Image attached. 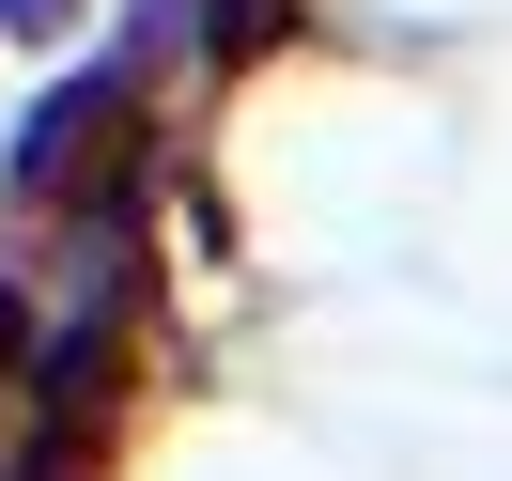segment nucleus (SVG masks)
<instances>
[{"label": "nucleus", "instance_id": "5", "mask_svg": "<svg viewBox=\"0 0 512 481\" xmlns=\"http://www.w3.org/2000/svg\"><path fill=\"white\" fill-rule=\"evenodd\" d=\"M0 357H16V280H0Z\"/></svg>", "mask_w": 512, "mask_h": 481}, {"label": "nucleus", "instance_id": "3", "mask_svg": "<svg viewBox=\"0 0 512 481\" xmlns=\"http://www.w3.org/2000/svg\"><path fill=\"white\" fill-rule=\"evenodd\" d=\"M202 32H218V63H249V47L280 32V0H202Z\"/></svg>", "mask_w": 512, "mask_h": 481}, {"label": "nucleus", "instance_id": "4", "mask_svg": "<svg viewBox=\"0 0 512 481\" xmlns=\"http://www.w3.org/2000/svg\"><path fill=\"white\" fill-rule=\"evenodd\" d=\"M63 16H78V0H0V32H63Z\"/></svg>", "mask_w": 512, "mask_h": 481}, {"label": "nucleus", "instance_id": "1", "mask_svg": "<svg viewBox=\"0 0 512 481\" xmlns=\"http://www.w3.org/2000/svg\"><path fill=\"white\" fill-rule=\"evenodd\" d=\"M109 373H125V311H78L63 326V357H47V419H32V481H78L94 466V404H109Z\"/></svg>", "mask_w": 512, "mask_h": 481}, {"label": "nucleus", "instance_id": "2", "mask_svg": "<svg viewBox=\"0 0 512 481\" xmlns=\"http://www.w3.org/2000/svg\"><path fill=\"white\" fill-rule=\"evenodd\" d=\"M109 109H125V63H109V78H63V94H47L32 125H16V156H0V171H16V187H63V156L109 125Z\"/></svg>", "mask_w": 512, "mask_h": 481}]
</instances>
